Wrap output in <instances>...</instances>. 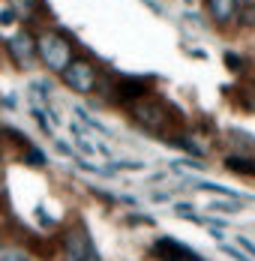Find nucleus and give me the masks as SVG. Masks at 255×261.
<instances>
[{
	"label": "nucleus",
	"mask_w": 255,
	"mask_h": 261,
	"mask_svg": "<svg viewBox=\"0 0 255 261\" xmlns=\"http://www.w3.org/2000/svg\"><path fill=\"white\" fill-rule=\"evenodd\" d=\"M36 57H39V63L48 69L51 75H60V72L78 57L75 42H72L63 30L45 27V30L36 36Z\"/></svg>",
	"instance_id": "f257e3e1"
},
{
	"label": "nucleus",
	"mask_w": 255,
	"mask_h": 261,
	"mask_svg": "<svg viewBox=\"0 0 255 261\" xmlns=\"http://www.w3.org/2000/svg\"><path fill=\"white\" fill-rule=\"evenodd\" d=\"M129 114H132V120H135V126H141L144 132H150V135H168V126L174 123V117H171V108L162 102L159 96H141V99H135L132 105H126Z\"/></svg>",
	"instance_id": "f03ea898"
},
{
	"label": "nucleus",
	"mask_w": 255,
	"mask_h": 261,
	"mask_svg": "<svg viewBox=\"0 0 255 261\" xmlns=\"http://www.w3.org/2000/svg\"><path fill=\"white\" fill-rule=\"evenodd\" d=\"M99 66L93 63V60H87V57H75L63 72H60V81L72 90V93H81V96H90V93H96V87H99Z\"/></svg>",
	"instance_id": "7ed1b4c3"
},
{
	"label": "nucleus",
	"mask_w": 255,
	"mask_h": 261,
	"mask_svg": "<svg viewBox=\"0 0 255 261\" xmlns=\"http://www.w3.org/2000/svg\"><path fill=\"white\" fill-rule=\"evenodd\" d=\"M60 246H63V258L66 261H93V258H99V252H96V246H93L90 231H87L84 222L69 225V228L63 231V237H60Z\"/></svg>",
	"instance_id": "20e7f679"
},
{
	"label": "nucleus",
	"mask_w": 255,
	"mask_h": 261,
	"mask_svg": "<svg viewBox=\"0 0 255 261\" xmlns=\"http://www.w3.org/2000/svg\"><path fill=\"white\" fill-rule=\"evenodd\" d=\"M6 54H9V60L18 66V69H30L39 57H36V36L30 33V30H15L9 39H6Z\"/></svg>",
	"instance_id": "39448f33"
},
{
	"label": "nucleus",
	"mask_w": 255,
	"mask_h": 261,
	"mask_svg": "<svg viewBox=\"0 0 255 261\" xmlns=\"http://www.w3.org/2000/svg\"><path fill=\"white\" fill-rule=\"evenodd\" d=\"M150 255L156 261H207L201 252H195L192 246L180 243L177 237H156L150 246Z\"/></svg>",
	"instance_id": "423d86ee"
},
{
	"label": "nucleus",
	"mask_w": 255,
	"mask_h": 261,
	"mask_svg": "<svg viewBox=\"0 0 255 261\" xmlns=\"http://www.w3.org/2000/svg\"><path fill=\"white\" fill-rule=\"evenodd\" d=\"M150 84H153V79H144V75H120L117 84H114V90H111V99L117 105H132L135 99L153 93Z\"/></svg>",
	"instance_id": "0eeeda50"
},
{
	"label": "nucleus",
	"mask_w": 255,
	"mask_h": 261,
	"mask_svg": "<svg viewBox=\"0 0 255 261\" xmlns=\"http://www.w3.org/2000/svg\"><path fill=\"white\" fill-rule=\"evenodd\" d=\"M237 9L240 0H204V12L216 27H228L231 21H237Z\"/></svg>",
	"instance_id": "6e6552de"
},
{
	"label": "nucleus",
	"mask_w": 255,
	"mask_h": 261,
	"mask_svg": "<svg viewBox=\"0 0 255 261\" xmlns=\"http://www.w3.org/2000/svg\"><path fill=\"white\" fill-rule=\"evenodd\" d=\"M222 165L231 174H243V177H255V156H243V153H231L222 159Z\"/></svg>",
	"instance_id": "1a4fd4ad"
},
{
	"label": "nucleus",
	"mask_w": 255,
	"mask_h": 261,
	"mask_svg": "<svg viewBox=\"0 0 255 261\" xmlns=\"http://www.w3.org/2000/svg\"><path fill=\"white\" fill-rule=\"evenodd\" d=\"M165 144H171V147L183 150L186 156L204 159V147L198 144V141H195V138H189V135H165Z\"/></svg>",
	"instance_id": "9d476101"
},
{
	"label": "nucleus",
	"mask_w": 255,
	"mask_h": 261,
	"mask_svg": "<svg viewBox=\"0 0 255 261\" xmlns=\"http://www.w3.org/2000/svg\"><path fill=\"white\" fill-rule=\"evenodd\" d=\"M15 12H18V18H36V15H42V9H45V3L42 0H6Z\"/></svg>",
	"instance_id": "9b49d317"
},
{
	"label": "nucleus",
	"mask_w": 255,
	"mask_h": 261,
	"mask_svg": "<svg viewBox=\"0 0 255 261\" xmlns=\"http://www.w3.org/2000/svg\"><path fill=\"white\" fill-rule=\"evenodd\" d=\"M195 189H204V192H213V195H225V198H237L240 201V192H234L228 186H222V183H210V180H189Z\"/></svg>",
	"instance_id": "f8f14e48"
},
{
	"label": "nucleus",
	"mask_w": 255,
	"mask_h": 261,
	"mask_svg": "<svg viewBox=\"0 0 255 261\" xmlns=\"http://www.w3.org/2000/svg\"><path fill=\"white\" fill-rule=\"evenodd\" d=\"M237 21H240V27H255V0H240Z\"/></svg>",
	"instance_id": "ddd939ff"
},
{
	"label": "nucleus",
	"mask_w": 255,
	"mask_h": 261,
	"mask_svg": "<svg viewBox=\"0 0 255 261\" xmlns=\"http://www.w3.org/2000/svg\"><path fill=\"white\" fill-rule=\"evenodd\" d=\"M141 168H144V162H138V159H114L108 165V171H141Z\"/></svg>",
	"instance_id": "4468645a"
},
{
	"label": "nucleus",
	"mask_w": 255,
	"mask_h": 261,
	"mask_svg": "<svg viewBox=\"0 0 255 261\" xmlns=\"http://www.w3.org/2000/svg\"><path fill=\"white\" fill-rule=\"evenodd\" d=\"M75 114H78V117H81V120H84V123H87V126H90V129L102 132V135H111V129H108V126H105V123H99V120H96V117H90V114H87V111H84V108H75Z\"/></svg>",
	"instance_id": "2eb2a0df"
},
{
	"label": "nucleus",
	"mask_w": 255,
	"mask_h": 261,
	"mask_svg": "<svg viewBox=\"0 0 255 261\" xmlns=\"http://www.w3.org/2000/svg\"><path fill=\"white\" fill-rule=\"evenodd\" d=\"M24 165H36V168H39V165H45V153H42L39 147H33V144L24 147Z\"/></svg>",
	"instance_id": "dca6fc26"
},
{
	"label": "nucleus",
	"mask_w": 255,
	"mask_h": 261,
	"mask_svg": "<svg viewBox=\"0 0 255 261\" xmlns=\"http://www.w3.org/2000/svg\"><path fill=\"white\" fill-rule=\"evenodd\" d=\"M171 168H174V171H180V168H192V171H204L207 165H204L201 159L189 156V159H174V162H171Z\"/></svg>",
	"instance_id": "f3484780"
},
{
	"label": "nucleus",
	"mask_w": 255,
	"mask_h": 261,
	"mask_svg": "<svg viewBox=\"0 0 255 261\" xmlns=\"http://www.w3.org/2000/svg\"><path fill=\"white\" fill-rule=\"evenodd\" d=\"M15 21H18V12H15V9L3 0V3H0V24H3V27H12Z\"/></svg>",
	"instance_id": "a211bd4d"
},
{
	"label": "nucleus",
	"mask_w": 255,
	"mask_h": 261,
	"mask_svg": "<svg viewBox=\"0 0 255 261\" xmlns=\"http://www.w3.org/2000/svg\"><path fill=\"white\" fill-rule=\"evenodd\" d=\"M0 261H30V255H27V252H21V249L6 246V249H0Z\"/></svg>",
	"instance_id": "6ab92c4d"
},
{
	"label": "nucleus",
	"mask_w": 255,
	"mask_h": 261,
	"mask_svg": "<svg viewBox=\"0 0 255 261\" xmlns=\"http://www.w3.org/2000/svg\"><path fill=\"white\" fill-rule=\"evenodd\" d=\"M231 138H234V141H243V144H246V150H255V135H249V132L231 129Z\"/></svg>",
	"instance_id": "aec40b11"
},
{
	"label": "nucleus",
	"mask_w": 255,
	"mask_h": 261,
	"mask_svg": "<svg viewBox=\"0 0 255 261\" xmlns=\"http://www.w3.org/2000/svg\"><path fill=\"white\" fill-rule=\"evenodd\" d=\"M225 66H228L231 72H240L243 69V57H237L234 51H225Z\"/></svg>",
	"instance_id": "412c9836"
},
{
	"label": "nucleus",
	"mask_w": 255,
	"mask_h": 261,
	"mask_svg": "<svg viewBox=\"0 0 255 261\" xmlns=\"http://www.w3.org/2000/svg\"><path fill=\"white\" fill-rule=\"evenodd\" d=\"M126 222H129V225H153L156 219L147 216V213H132V216H126Z\"/></svg>",
	"instance_id": "4be33fe9"
},
{
	"label": "nucleus",
	"mask_w": 255,
	"mask_h": 261,
	"mask_svg": "<svg viewBox=\"0 0 255 261\" xmlns=\"http://www.w3.org/2000/svg\"><path fill=\"white\" fill-rule=\"evenodd\" d=\"M219 249H222L228 258H234V261H249V255H246V252H240V249H234V246H225V243H222Z\"/></svg>",
	"instance_id": "5701e85b"
},
{
	"label": "nucleus",
	"mask_w": 255,
	"mask_h": 261,
	"mask_svg": "<svg viewBox=\"0 0 255 261\" xmlns=\"http://www.w3.org/2000/svg\"><path fill=\"white\" fill-rule=\"evenodd\" d=\"M30 114L36 117V123H39V129H42V132H48V135H51V123L45 120V114H42L39 108H30Z\"/></svg>",
	"instance_id": "b1692460"
},
{
	"label": "nucleus",
	"mask_w": 255,
	"mask_h": 261,
	"mask_svg": "<svg viewBox=\"0 0 255 261\" xmlns=\"http://www.w3.org/2000/svg\"><path fill=\"white\" fill-rule=\"evenodd\" d=\"M210 210H222V213H231V210H237V198H231V201H213Z\"/></svg>",
	"instance_id": "393cba45"
},
{
	"label": "nucleus",
	"mask_w": 255,
	"mask_h": 261,
	"mask_svg": "<svg viewBox=\"0 0 255 261\" xmlns=\"http://www.w3.org/2000/svg\"><path fill=\"white\" fill-rule=\"evenodd\" d=\"M54 147H57V153H60V156H75V150H72V147H69V144H66V141H57V144H54Z\"/></svg>",
	"instance_id": "a878e982"
},
{
	"label": "nucleus",
	"mask_w": 255,
	"mask_h": 261,
	"mask_svg": "<svg viewBox=\"0 0 255 261\" xmlns=\"http://www.w3.org/2000/svg\"><path fill=\"white\" fill-rule=\"evenodd\" d=\"M243 105L249 108V111H255V84L246 90V96H243Z\"/></svg>",
	"instance_id": "bb28decb"
},
{
	"label": "nucleus",
	"mask_w": 255,
	"mask_h": 261,
	"mask_svg": "<svg viewBox=\"0 0 255 261\" xmlns=\"http://www.w3.org/2000/svg\"><path fill=\"white\" fill-rule=\"evenodd\" d=\"M237 243H240V246H243V249H246L249 255H255V243L249 240V237H237Z\"/></svg>",
	"instance_id": "cd10ccee"
},
{
	"label": "nucleus",
	"mask_w": 255,
	"mask_h": 261,
	"mask_svg": "<svg viewBox=\"0 0 255 261\" xmlns=\"http://www.w3.org/2000/svg\"><path fill=\"white\" fill-rule=\"evenodd\" d=\"M150 198H153V201H159V204H162V201H171V192H153Z\"/></svg>",
	"instance_id": "c85d7f7f"
},
{
	"label": "nucleus",
	"mask_w": 255,
	"mask_h": 261,
	"mask_svg": "<svg viewBox=\"0 0 255 261\" xmlns=\"http://www.w3.org/2000/svg\"><path fill=\"white\" fill-rule=\"evenodd\" d=\"M144 3H147V6H150L153 12H156V15H159V12H162V9H159V3H156V0H144Z\"/></svg>",
	"instance_id": "c756f323"
}]
</instances>
